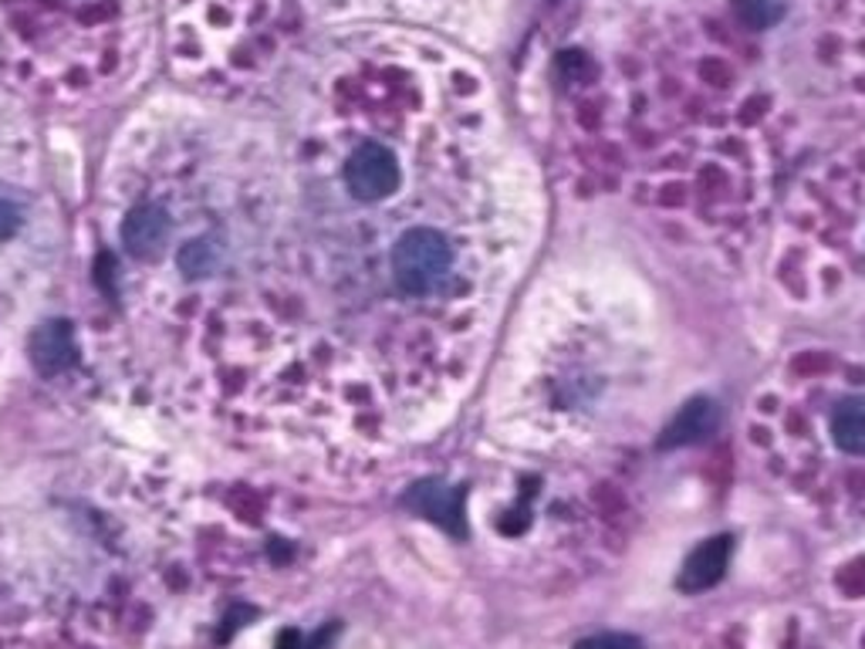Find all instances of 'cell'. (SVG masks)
Listing matches in <instances>:
<instances>
[{"mask_svg": "<svg viewBox=\"0 0 865 649\" xmlns=\"http://www.w3.org/2000/svg\"><path fill=\"white\" fill-rule=\"evenodd\" d=\"M449 261H454V251H449V241L440 230L412 227L393 248V278L403 295L420 298L443 285Z\"/></svg>", "mask_w": 865, "mask_h": 649, "instance_id": "6da1fadb", "label": "cell"}, {"mask_svg": "<svg viewBox=\"0 0 865 649\" xmlns=\"http://www.w3.org/2000/svg\"><path fill=\"white\" fill-rule=\"evenodd\" d=\"M341 177H345V187L352 190V196L375 203V200H386L399 187L403 173H399L396 156L383 143H365L349 156Z\"/></svg>", "mask_w": 865, "mask_h": 649, "instance_id": "7a4b0ae2", "label": "cell"}, {"mask_svg": "<svg viewBox=\"0 0 865 649\" xmlns=\"http://www.w3.org/2000/svg\"><path fill=\"white\" fill-rule=\"evenodd\" d=\"M406 504L417 510V515L436 521L443 531L454 538L467 534V518H464V491L460 488H446L443 481H423L412 484L406 494Z\"/></svg>", "mask_w": 865, "mask_h": 649, "instance_id": "3957f363", "label": "cell"}, {"mask_svg": "<svg viewBox=\"0 0 865 649\" xmlns=\"http://www.w3.org/2000/svg\"><path fill=\"white\" fill-rule=\"evenodd\" d=\"M731 549H734L731 534H717V538L697 544V549L686 555L683 568H680L676 589L686 592V596H697V592L713 589L723 578V572H726V562H731Z\"/></svg>", "mask_w": 865, "mask_h": 649, "instance_id": "277c9868", "label": "cell"}, {"mask_svg": "<svg viewBox=\"0 0 865 649\" xmlns=\"http://www.w3.org/2000/svg\"><path fill=\"white\" fill-rule=\"evenodd\" d=\"M169 237V217L159 207H135L122 220V248L132 257H153Z\"/></svg>", "mask_w": 865, "mask_h": 649, "instance_id": "5b68a950", "label": "cell"}, {"mask_svg": "<svg viewBox=\"0 0 865 649\" xmlns=\"http://www.w3.org/2000/svg\"><path fill=\"white\" fill-rule=\"evenodd\" d=\"M713 430H717V406L710 399H694V402H686L680 413L670 420V426L660 436V447L663 450L689 447V443H700Z\"/></svg>", "mask_w": 865, "mask_h": 649, "instance_id": "8992f818", "label": "cell"}, {"mask_svg": "<svg viewBox=\"0 0 865 649\" xmlns=\"http://www.w3.org/2000/svg\"><path fill=\"white\" fill-rule=\"evenodd\" d=\"M72 352H75V335L64 322H48L31 338V359L48 375L61 372L68 362H72Z\"/></svg>", "mask_w": 865, "mask_h": 649, "instance_id": "52a82bcc", "label": "cell"}, {"mask_svg": "<svg viewBox=\"0 0 865 649\" xmlns=\"http://www.w3.org/2000/svg\"><path fill=\"white\" fill-rule=\"evenodd\" d=\"M836 443L845 454H865V399H845L832 420Z\"/></svg>", "mask_w": 865, "mask_h": 649, "instance_id": "ba28073f", "label": "cell"}, {"mask_svg": "<svg viewBox=\"0 0 865 649\" xmlns=\"http://www.w3.org/2000/svg\"><path fill=\"white\" fill-rule=\"evenodd\" d=\"M575 649H642V639L633 633H599L581 639Z\"/></svg>", "mask_w": 865, "mask_h": 649, "instance_id": "9c48e42d", "label": "cell"}, {"mask_svg": "<svg viewBox=\"0 0 865 649\" xmlns=\"http://www.w3.org/2000/svg\"><path fill=\"white\" fill-rule=\"evenodd\" d=\"M180 267L187 271V275H200L203 267H211V248H206V244H187L180 251Z\"/></svg>", "mask_w": 865, "mask_h": 649, "instance_id": "30bf717a", "label": "cell"}, {"mask_svg": "<svg viewBox=\"0 0 865 649\" xmlns=\"http://www.w3.org/2000/svg\"><path fill=\"white\" fill-rule=\"evenodd\" d=\"M14 227H17V214H14V207H11V203L0 200V241H8V237L14 233Z\"/></svg>", "mask_w": 865, "mask_h": 649, "instance_id": "8fae6325", "label": "cell"}]
</instances>
